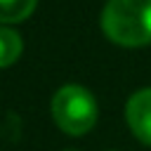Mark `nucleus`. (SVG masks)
Masks as SVG:
<instances>
[{"label": "nucleus", "instance_id": "obj_1", "mask_svg": "<svg viewBox=\"0 0 151 151\" xmlns=\"http://www.w3.org/2000/svg\"><path fill=\"white\" fill-rule=\"evenodd\" d=\"M101 31L123 47L151 42V0H109L101 12Z\"/></svg>", "mask_w": 151, "mask_h": 151}, {"label": "nucleus", "instance_id": "obj_2", "mask_svg": "<svg viewBox=\"0 0 151 151\" xmlns=\"http://www.w3.org/2000/svg\"><path fill=\"white\" fill-rule=\"evenodd\" d=\"M52 118L66 134H85L97 123V101L80 85H64L52 97Z\"/></svg>", "mask_w": 151, "mask_h": 151}, {"label": "nucleus", "instance_id": "obj_3", "mask_svg": "<svg viewBox=\"0 0 151 151\" xmlns=\"http://www.w3.org/2000/svg\"><path fill=\"white\" fill-rule=\"evenodd\" d=\"M125 118L134 137L151 146V87L137 90L125 104Z\"/></svg>", "mask_w": 151, "mask_h": 151}, {"label": "nucleus", "instance_id": "obj_4", "mask_svg": "<svg viewBox=\"0 0 151 151\" xmlns=\"http://www.w3.org/2000/svg\"><path fill=\"white\" fill-rule=\"evenodd\" d=\"M38 0H0V24H19L33 14Z\"/></svg>", "mask_w": 151, "mask_h": 151}, {"label": "nucleus", "instance_id": "obj_5", "mask_svg": "<svg viewBox=\"0 0 151 151\" xmlns=\"http://www.w3.org/2000/svg\"><path fill=\"white\" fill-rule=\"evenodd\" d=\"M21 50H24L21 35L17 31H12V28H2L0 26V68L12 66L21 57Z\"/></svg>", "mask_w": 151, "mask_h": 151}]
</instances>
